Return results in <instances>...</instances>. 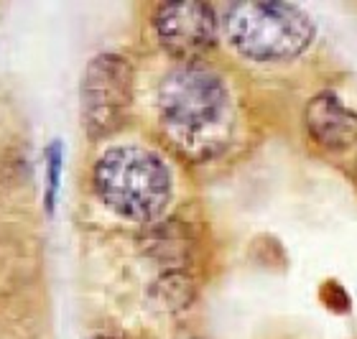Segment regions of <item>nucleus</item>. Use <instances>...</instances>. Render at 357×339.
I'll return each instance as SVG.
<instances>
[{
    "instance_id": "7",
    "label": "nucleus",
    "mask_w": 357,
    "mask_h": 339,
    "mask_svg": "<svg viewBox=\"0 0 357 339\" xmlns=\"http://www.w3.org/2000/svg\"><path fill=\"white\" fill-rule=\"evenodd\" d=\"M46 169H49V186H46V204L49 209L54 206V199H56V192H59V174H61V146L59 140H54L49 151H46Z\"/></svg>"
},
{
    "instance_id": "2",
    "label": "nucleus",
    "mask_w": 357,
    "mask_h": 339,
    "mask_svg": "<svg viewBox=\"0 0 357 339\" xmlns=\"http://www.w3.org/2000/svg\"><path fill=\"white\" fill-rule=\"evenodd\" d=\"M222 33L227 44L250 61L281 64L298 59L314 44L317 26L294 3H235L225 8Z\"/></svg>"
},
{
    "instance_id": "8",
    "label": "nucleus",
    "mask_w": 357,
    "mask_h": 339,
    "mask_svg": "<svg viewBox=\"0 0 357 339\" xmlns=\"http://www.w3.org/2000/svg\"><path fill=\"white\" fill-rule=\"evenodd\" d=\"M97 339H112V337H97Z\"/></svg>"
},
{
    "instance_id": "1",
    "label": "nucleus",
    "mask_w": 357,
    "mask_h": 339,
    "mask_svg": "<svg viewBox=\"0 0 357 339\" xmlns=\"http://www.w3.org/2000/svg\"><path fill=\"white\" fill-rule=\"evenodd\" d=\"M92 186L107 209L130 222H153L172 202V171L143 146L107 148L92 169Z\"/></svg>"
},
{
    "instance_id": "5",
    "label": "nucleus",
    "mask_w": 357,
    "mask_h": 339,
    "mask_svg": "<svg viewBox=\"0 0 357 339\" xmlns=\"http://www.w3.org/2000/svg\"><path fill=\"white\" fill-rule=\"evenodd\" d=\"M153 31L166 54H172L181 64H192V61H199L202 54L215 49L222 23L209 3L181 0V3H164L156 8Z\"/></svg>"
},
{
    "instance_id": "3",
    "label": "nucleus",
    "mask_w": 357,
    "mask_h": 339,
    "mask_svg": "<svg viewBox=\"0 0 357 339\" xmlns=\"http://www.w3.org/2000/svg\"><path fill=\"white\" fill-rule=\"evenodd\" d=\"M156 100L164 126L184 138L207 133L230 112L227 82L199 61L174 67L158 84Z\"/></svg>"
},
{
    "instance_id": "4",
    "label": "nucleus",
    "mask_w": 357,
    "mask_h": 339,
    "mask_svg": "<svg viewBox=\"0 0 357 339\" xmlns=\"http://www.w3.org/2000/svg\"><path fill=\"white\" fill-rule=\"evenodd\" d=\"M133 103V69L126 56L102 52L84 67L79 115L89 138H107L123 128Z\"/></svg>"
},
{
    "instance_id": "6",
    "label": "nucleus",
    "mask_w": 357,
    "mask_h": 339,
    "mask_svg": "<svg viewBox=\"0 0 357 339\" xmlns=\"http://www.w3.org/2000/svg\"><path fill=\"white\" fill-rule=\"evenodd\" d=\"M304 126L309 138L324 151H347L357 143V112L335 92H319L306 103Z\"/></svg>"
}]
</instances>
